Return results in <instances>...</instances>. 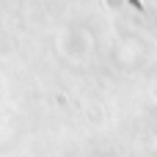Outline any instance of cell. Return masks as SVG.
<instances>
[{
    "label": "cell",
    "instance_id": "obj_1",
    "mask_svg": "<svg viewBox=\"0 0 157 157\" xmlns=\"http://www.w3.org/2000/svg\"><path fill=\"white\" fill-rule=\"evenodd\" d=\"M130 3H132L135 8H144V6H141V0H130Z\"/></svg>",
    "mask_w": 157,
    "mask_h": 157
}]
</instances>
